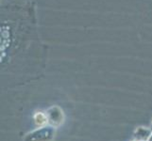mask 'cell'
Instances as JSON below:
<instances>
[{
    "mask_svg": "<svg viewBox=\"0 0 152 141\" xmlns=\"http://www.w3.org/2000/svg\"><path fill=\"white\" fill-rule=\"evenodd\" d=\"M34 121L35 123L38 125V126H44L45 124L48 123V118L46 115H45L42 112H38L34 115Z\"/></svg>",
    "mask_w": 152,
    "mask_h": 141,
    "instance_id": "2",
    "label": "cell"
},
{
    "mask_svg": "<svg viewBox=\"0 0 152 141\" xmlns=\"http://www.w3.org/2000/svg\"><path fill=\"white\" fill-rule=\"evenodd\" d=\"M148 141H152V134H151L150 137H149V138L148 139Z\"/></svg>",
    "mask_w": 152,
    "mask_h": 141,
    "instance_id": "3",
    "label": "cell"
},
{
    "mask_svg": "<svg viewBox=\"0 0 152 141\" xmlns=\"http://www.w3.org/2000/svg\"><path fill=\"white\" fill-rule=\"evenodd\" d=\"M151 135V132L149 130H145V128L140 127L136 130L135 132V137L138 140H148L149 138V137Z\"/></svg>",
    "mask_w": 152,
    "mask_h": 141,
    "instance_id": "1",
    "label": "cell"
}]
</instances>
